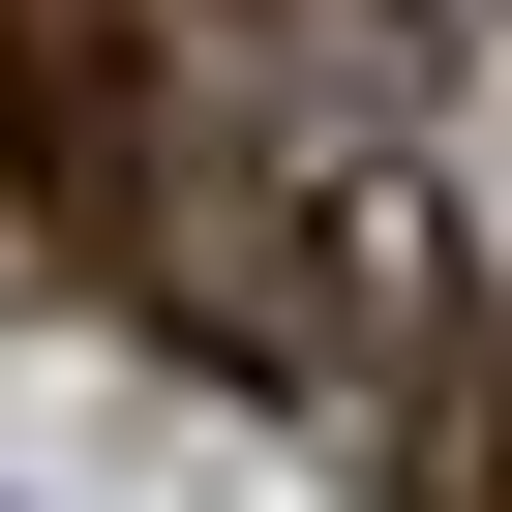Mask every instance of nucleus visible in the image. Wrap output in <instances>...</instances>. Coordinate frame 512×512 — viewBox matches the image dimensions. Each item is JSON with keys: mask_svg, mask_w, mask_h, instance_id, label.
Listing matches in <instances>:
<instances>
[{"mask_svg": "<svg viewBox=\"0 0 512 512\" xmlns=\"http://www.w3.org/2000/svg\"><path fill=\"white\" fill-rule=\"evenodd\" d=\"M422 512H512V332H482V392L422 422Z\"/></svg>", "mask_w": 512, "mask_h": 512, "instance_id": "nucleus-1", "label": "nucleus"}]
</instances>
